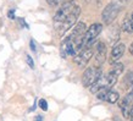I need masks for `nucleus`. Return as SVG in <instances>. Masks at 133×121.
Wrapping results in <instances>:
<instances>
[{
  "label": "nucleus",
  "instance_id": "nucleus-1",
  "mask_svg": "<svg viewBox=\"0 0 133 121\" xmlns=\"http://www.w3.org/2000/svg\"><path fill=\"white\" fill-rule=\"evenodd\" d=\"M126 3H127V0H111L101 12V20H103L104 24L109 26V24L112 23L114 21L116 20L120 11L125 8Z\"/></svg>",
  "mask_w": 133,
  "mask_h": 121
},
{
  "label": "nucleus",
  "instance_id": "nucleus-2",
  "mask_svg": "<svg viewBox=\"0 0 133 121\" xmlns=\"http://www.w3.org/2000/svg\"><path fill=\"white\" fill-rule=\"evenodd\" d=\"M101 76V70L98 66H90L82 75V85L84 87H92Z\"/></svg>",
  "mask_w": 133,
  "mask_h": 121
},
{
  "label": "nucleus",
  "instance_id": "nucleus-3",
  "mask_svg": "<svg viewBox=\"0 0 133 121\" xmlns=\"http://www.w3.org/2000/svg\"><path fill=\"white\" fill-rule=\"evenodd\" d=\"M103 31V26L101 23H93L84 34V38H83V49H87V48H90V45L97 40V38L99 37V34L101 33Z\"/></svg>",
  "mask_w": 133,
  "mask_h": 121
},
{
  "label": "nucleus",
  "instance_id": "nucleus-4",
  "mask_svg": "<svg viewBox=\"0 0 133 121\" xmlns=\"http://www.w3.org/2000/svg\"><path fill=\"white\" fill-rule=\"evenodd\" d=\"M75 6H76V4H75L73 0L65 1L64 4L57 9V11L55 12L54 22H55V23H64L65 21H66V18L69 17V15L72 12L73 9H75Z\"/></svg>",
  "mask_w": 133,
  "mask_h": 121
},
{
  "label": "nucleus",
  "instance_id": "nucleus-5",
  "mask_svg": "<svg viewBox=\"0 0 133 121\" xmlns=\"http://www.w3.org/2000/svg\"><path fill=\"white\" fill-rule=\"evenodd\" d=\"M123 69H125V66H123L122 62H116V64L112 65V69L108 72V75H105L106 76V81H108V88L109 89H112V87L116 85L120 75H122V72H123Z\"/></svg>",
  "mask_w": 133,
  "mask_h": 121
},
{
  "label": "nucleus",
  "instance_id": "nucleus-6",
  "mask_svg": "<svg viewBox=\"0 0 133 121\" xmlns=\"http://www.w3.org/2000/svg\"><path fill=\"white\" fill-rule=\"evenodd\" d=\"M132 108H133V87L129 89V92L126 94L125 98L120 103V109H121V113L125 119H129L131 117Z\"/></svg>",
  "mask_w": 133,
  "mask_h": 121
},
{
  "label": "nucleus",
  "instance_id": "nucleus-7",
  "mask_svg": "<svg viewBox=\"0 0 133 121\" xmlns=\"http://www.w3.org/2000/svg\"><path fill=\"white\" fill-rule=\"evenodd\" d=\"M94 55L92 48H87L83 49L82 52H79L76 56L73 58V62L78 66V67H84L85 65L89 62V60L92 59V56Z\"/></svg>",
  "mask_w": 133,
  "mask_h": 121
},
{
  "label": "nucleus",
  "instance_id": "nucleus-8",
  "mask_svg": "<svg viewBox=\"0 0 133 121\" xmlns=\"http://www.w3.org/2000/svg\"><path fill=\"white\" fill-rule=\"evenodd\" d=\"M79 14H81V8H79L78 5H76L75 9L72 10V12H71L69 15V17L66 18V21L62 23V33L67 32L69 29L73 28V27L76 26V22H77V20H78Z\"/></svg>",
  "mask_w": 133,
  "mask_h": 121
},
{
  "label": "nucleus",
  "instance_id": "nucleus-9",
  "mask_svg": "<svg viewBox=\"0 0 133 121\" xmlns=\"http://www.w3.org/2000/svg\"><path fill=\"white\" fill-rule=\"evenodd\" d=\"M106 55H108V49L104 42H98L95 47V53H94V59H95V66L100 67L101 65L106 61Z\"/></svg>",
  "mask_w": 133,
  "mask_h": 121
},
{
  "label": "nucleus",
  "instance_id": "nucleus-10",
  "mask_svg": "<svg viewBox=\"0 0 133 121\" xmlns=\"http://www.w3.org/2000/svg\"><path fill=\"white\" fill-rule=\"evenodd\" d=\"M125 50H126V45L123 43H116V44L112 47L111 49V54H110V64L114 65L118 62V60L123 56L125 54Z\"/></svg>",
  "mask_w": 133,
  "mask_h": 121
},
{
  "label": "nucleus",
  "instance_id": "nucleus-11",
  "mask_svg": "<svg viewBox=\"0 0 133 121\" xmlns=\"http://www.w3.org/2000/svg\"><path fill=\"white\" fill-rule=\"evenodd\" d=\"M104 88H108V81H106V76H103V75H101L100 78H99V80H98L97 82L92 86V87H89L90 92L94 93V94L99 93L101 89H104Z\"/></svg>",
  "mask_w": 133,
  "mask_h": 121
},
{
  "label": "nucleus",
  "instance_id": "nucleus-12",
  "mask_svg": "<svg viewBox=\"0 0 133 121\" xmlns=\"http://www.w3.org/2000/svg\"><path fill=\"white\" fill-rule=\"evenodd\" d=\"M122 29L127 33H133V11L125 16L122 21Z\"/></svg>",
  "mask_w": 133,
  "mask_h": 121
},
{
  "label": "nucleus",
  "instance_id": "nucleus-13",
  "mask_svg": "<svg viewBox=\"0 0 133 121\" xmlns=\"http://www.w3.org/2000/svg\"><path fill=\"white\" fill-rule=\"evenodd\" d=\"M118 99H120V94H118V92L114 91V89L108 91L106 94H105V98H104V100H106L108 103H110V104H115V103H117Z\"/></svg>",
  "mask_w": 133,
  "mask_h": 121
},
{
  "label": "nucleus",
  "instance_id": "nucleus-14",
  "mask_svg": "<svg viewBox=\"0 0 133 121\" xmlns=\"http://www.w3.org/2000/svg\"><path fill=\"white\" fill-rule=\"evenodd\" d=\"M123 85H125V88L131 89L133 87V71H129L127 75L123 78Z\"/></svg>",
  "mask_w": 133,
  "mask_h": 121
},
{
  "label": "nucleus",
  "instance_id": "nucleus-15",
  "mask_svg": "<svg viewBox=\"0 0 133 121\" xmlns=\"http://www.w3.org/2000/svg\"><path fill=\"white\" fill-rule=\"evenodd\" d=\"M38 105H39V108H41L43 111H46V110H48V103H46L45 99H39Z\"/></svg>",
  "mask_w": 133,
  "mask_h": 121
},
{
  "label": "nucleus",
  "instance_id": "nucleus-16",
  "mask_svg": "<svg viewBox=\"0 0 133 121\" xmlns=\"http://www.w3.org/2000/svg\"><path fill=\"white\" fill-rule=\"evenodd\" d=\"M26 61H27V64H28V66L29 67H34V62H33V60H32V58L29 56V55H27L26 54Z\"/></svg>",
  "mask_w": 133,
  "mask_h": 121
},
{
  "label": "nucleus",
  "instance_id": "nucleus-17",
  "mask_svg": "<svg viewBox=\"0 0 133 121\" xmlns=\"http://www.w3.org/2000/svg\"><path fill=\"white\" fill-rule=\"evenodd\" d=\"M46 3H48L50 6H56V5H59L60 0H46Z\"/></svg>",
  "mask_w": 133,
  "mask_h": 121
},
{
  "label": "nucleus",
  "instance_id": "nucleus-18",
  "mask_svg": "<svg viewBox=\"0 0 133 121\" xmlns=\"http://www.w3.org/2000/svg\"><path fill=\"white\" fill-rule=\"evenodd\" d=\"M8 15H9V18H15V16H14V10H12V11L10 10Z\"/></svg>",
  "mask_w": 133,
  "mask_h": 121
},
{
  "label": "nucleus",
  "instance_id": "nucleus-19",
  "mask_svg": "<svg viewBox=\"0 0 133 121\" xmlns=\"http://www.w3.org/2000/svg\"><path fill=\"white\" fill-rule=\"evenodd\" d=\"M129 54H131V55L133 56V43L129 45Z\"/></svg>",
  "mask_w": 133,
  "mask_h": 121
},
{
  "label": "nucleus",
  "instance_id": "nucleus-20",
  "mask_svg": "<svg viewBox=\"0 0 133 121\" xmlns=\"http://www.w3.org/2000/svg\"><path fill=\"white\" fill-rule=\"evenodd\" d=\"M31 48H32V50H36V45H34V40H31Z\"/></svg>",
  "mask_w": 133,
  "mask_h": 121
},
{
  "label": "nucleus",
  "instance_id": "nucleus-21",
  "mask_svg": "<svg viewBox=\"0 0 133 121\" xmlns=\"http://www.w3.org/2000/svg\"><path fill=\"white\" fill-rule=\"evenodd\" d=\"M36 121H43V120H42V117H41V116H38V117L36 119Z\"/></svg>",
  "mask_w": 133,
  "mask_h": 121
},
{
  "label": "nucleus",
  "instance_id": "nucleus-22",
  "mask_svg": "<svg viewBox=\"0 0 133 121\" xmlns=\"http://www.w3.org/2000/svg\"><path fill=\"white\" fill-rule=\"evenodd\" d=\"M131 121H133V108H132V114H131Z\"/></svg>",
  "mask_w": 133,
  "mask_h": 121
},
{
  "label": "nucleus",
  "instance_id": "nucleus-23",
  "mask_svg": "<svg viewBox=\"0 0 133 121\" xmlns=\"http://www.w3.org/2000/svg\"><path fill=\"white\" fill-rule=\"evenodd\" d=\"M0 121H3V119H1V117H0Z\"/></svg>",
  "mask_w": 133,
  "mask_h": 121
}]
</instances>
